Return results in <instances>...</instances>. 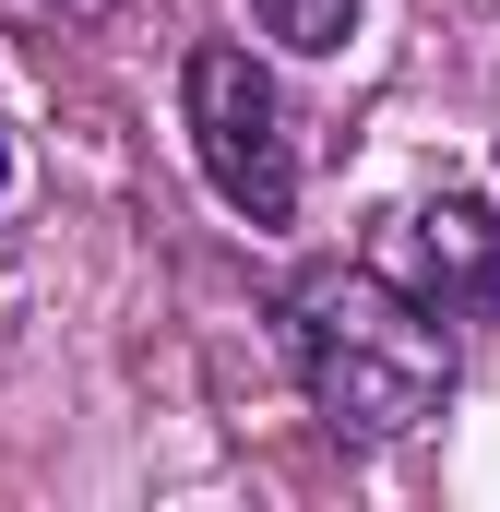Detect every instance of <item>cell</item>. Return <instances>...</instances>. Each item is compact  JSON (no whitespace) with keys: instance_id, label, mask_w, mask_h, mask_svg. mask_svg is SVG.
<instances>
[{"instance_id":"obj_1","label":"cell","mask_w":500,"mask_h":512,"mask_svg":"<svg viewBox=\"0 0 500 512\" xmlns=\"http://www.w3.org/2000/svg\"><path fill=\"white\" fill-rule=\"evenodd\" d=\"M274 334H286V370L298 393L322 405V429L334 441H417L453 382H465V358H453V322L441 310H417L405 286H381L370 262L358 274H298L286 286V310H274Z\"/></svg>"},{"instance_id":"obj_2","label":"cell","mask_w":500,"mask_h":512,"mask_svg":"<svg viewBox=\"0 0 500 512\" xmlns=\"http://www.w3.org/2000/svg\"><path fill=\"white\" fill-rule=\"evenodd\" d=\"M179 120H191V167L215 179L227 215H250V227L298 215V120H286V84L239 36H203L179 60Z\"/></svg>"},{"instance_id":"obj_3","label":"cell","mask_w":500,"mask_h":512,"mask_svg":"<svg viewBox=\"0 0 500 512\" xmlns=\"http://www.w3.org/2000/svg\"><path fill=\"white\" fill-rule=\"evenodd\" d=\"M370 274H381V286H405L417 310H441V322H465V310H500V215L477 203V191L405 203V215L381 227Z\"/></svg>"},{"instance_id":"obj_4","label":"cell","mask_w":500,"mask_h":512,"mask_svg":"<svg viewBox=\"0 0 500 512\" xmlns=\"http://www.w3.org/2000/svg\"><path fill=\"white\" fill-rule=\"evenodd\" d=\"M250 24H262L274 48H298V60H334V48L358 36V0H250Z\"/></svg>"},{"instance_id":"obj_5","label":"cell","mask_w":500,"mask_h":512,"mask_svg":"<svg viewBox=\"0 0 500 512\" xmlns=\"http://www.w3.org/2000/svg\"><path fill=\"white\" fill-rule=\"evenodd\" d=\"M0 191H12V131H0Z\"/></svg>"}]
</instances>
